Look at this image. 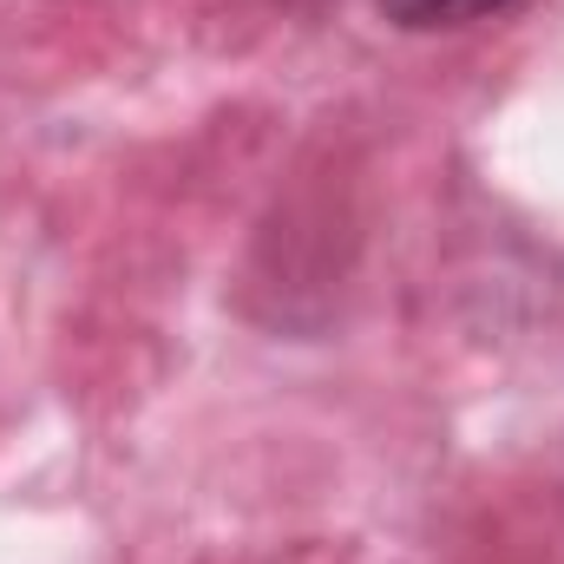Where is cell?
Returning <instances> with one entry per match:
<instances>
[{
    "label": "cell",
    "instance_id": "cell-1",
    "mask_svg": "<svg viewBox=\"0 0 564 564\" xmlns=\"http://www.w3.org/2000/svg\"><path fill=\"white\" fill-rule=\"evenodd\" d=\"M499 7H512V0H381V13L394 20V26H473V20H486V13H499Z\"/></svg>",
    "mask_w": 564,
    "mask_h": 564
}]
</instances>
